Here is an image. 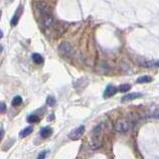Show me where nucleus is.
<instances>
[{"label": "nucleus", "instance_id": "obj_5", "mask_svg": "<svg viewBox=\"0 0 159 159\" xmlns=\"http://www.w3.org/2000/svg\"><path fill=\"white\" fill-rule=\"evenodd\" d=\"M84 132V126H81L79 127L75 128V129H74L72 132L70 133L69 136H70V138L72 140H78V139H80V138L83 136Z\"/></svg>", "mask_w": 159, "mask_h": 159}, {"label": "nucleus", "instance_id": "obj_13", "mask_svg": "<svg viewBox=\"0 0 159 159\" xmlns=\"http://www.w3.org/2000/svg\"><path fill=\"white\" fill-rule=\"evenodd\" d=\"M152 81V78L150 76H142L140 78H138L136 82L138 84H143V83H150Z\"/></svg>", "mask_w": 159, "mask_h": 159}, {"label": "nucleus", "instance_id": "obj_16", "mask_svg": "<svg viewBox=\"0 0 159 159\" xmlns=\"http://www.w3.org/2000/svg\"><path fill=\"white\" fill-rule=\"evenodd\" d=\"M21 103H22V97H21L17 96V97H15L14 99L12 100V106L13 107H18Z\"/></svg>", "mask_w": 159, "mask_h": 159}, {"label": "nucleus", "instance_id": "obj_10", "mask_svg": "<svg viewBox=\"0 0 159 159\" xmlns=\"http://www.w3.org/2000/svg\"><path fill=\"white\" fill-rule=\"evenodd\" d=\"M53 133V130H52V128L49 127V126H47V127H44L42 128V130H41V132H40V134H41V136L43 138H47V137H50L51 135H52Z\"/></svg>", "mask_w": 159, "mask_h": 159}, {"label": "nucleus", "instance_id": "obj_1", "mask_svg": "<svg viewBox=\"0 0 159 159\" xmlns=\"http://www.w3.org/2000/svg\"><path fill=\"white\" fill-rule=\"evenodd\" d=\"M103 124H99L94 128L93 130V135H92V139H91V147L93 149H97L99 147H100L101 141H103Z\"/></svg>", "mask_w": 159, "mask_h": 159}, {"label": "nucleus", "instance_id": "obj_18", "mask_svg": "<svg viewBox=\"0 0 159 159\" xmlns=\"http://www.w3.org/2000/svg\"><path fill=\"white\" fill-rule=\"evenodd\" d=\"M6 110H7V107H6V103H3V101H0V113H6Z\"/></svg>", "mask_w": 159, "mask_h": 159}, {"label": "nucleus", "instance_id": "obj_3", "mask_svg": "<svg viewBox=\"0 0 159 159\" xmlns=\"http://www.w3.org/2000/svg\"><path fill=\"white\" fill-rule=\"evenodd\" d=\"M132 126L131 121L127 119H119L116 123V130L119 133H126Z\"/></svg>", "mask_w": 159, "mask_h": 159}, {"label": "nucleus", "instance_id": "obj_14", "mask_svg": "<svg viewBox=\"0 0 159 159\" xmlns=\"http://www.w3.org/2000/svg\"><path fill=\"white\" fill-rule=\"evenodd\" d=\"M130 87H131V86L129 84H120L117 90L119 91L120 93H126L130 90Z\"/></svg>", "mask_w": 159, "mask_h": 159}, {"label": "nucleus", "instance_id": "obj_21", "mask_svg": "<svg viewBox=\"0 0 159 159\" xmlns=\"http://www.w3.org/2000/svg\"><path fill=\"white\" fill-rule=\"evenodd\" d=\"M2 37H3V33H2V31H1V30H0V39H1Z\"/></svg>", "mask_w": 159, "mask_h": 159}, {"label": "nucleus", "instance_id": "obj_20", "mask_svg": "<svg viewBox=\"0 0 159 159\" xmlns=\"http://www.w3.org/2000/svg\"><path fill=\"white\" fill-rule=\"evenodd\" d=\"M3 136H4V130H3V128H1V129H0V141L2 140Z\"/></svg>", "mask_w": 159, "mask_h": 159}, {"label": "nucleus", "instance_id": "obj_4", "mask_svg": "<svg viewBox=\"0 0 159 159\" xmlns=\"http://www.w3.org/2000/svg\"><path fill=\"white\" fill-rule=\"evenodd\" d=\"M34 5H35L36 10L39 12V14L41 16L47 15V14H51V8H50V6L47 4L46 2L36 1L35 3H34Z\"/></svg>", "mask_w": 159, "mask_h": 159}, {"label": "nucleus", "instance_id": "obj_12", "mask_svg": "<svg viewBox=\"0 0 159 159\" xmlns=\"http://www.w3.org/2000/svg\"><path fill=\"white\" fill-rule=\"evenodd\" d=\"M32 59L36 64H42L44 62V58L38 53H34L32 55Z\"/></svg>", "mask_w": 159, "mask_h": 159}, {"label": "nucleus", "instance_id": "obj_23", "mask_svg": "<svg viewBox=\"0 0 159 159\" xmlns=\"http://www.w3.org/2000/svg\"><path fill=\"white\" fill-rule=\"evenodd\" d=\"M1 15H2V12H1V10H0V19H1Z\"/></svg>", "mask_w": 159, "mask_h": 159}, {"label": "nucleus", "instance_id": "obj_15", "mask_svg": "<svg viewBox=\"0 0 159 159\" xmlns=\"http://www.w3.org/2000/svg\"><path fill=\"white\" fill-rule=\"evenodd\" d=\"M40 120V118L38 116H35V114H31V116H29L27 117V121L30 123H35V122H38Z\"/></svg>", "mask_w": 159, "mask_h": 159}, {"label": "nucleus", "instance_id": "obj_17", "mask_svg": "<svg viewBox=\"0 0 159 159\" xmlns=\"http://www.w3.org/2000/svg\"><path fill=\"white\" fill-rule=\"evenodd\" d=\"M47 104H48L49 107H54L56 104V99L54 97L49 96L47 97Z\"/></svg>", "mask_w": 159, "mask_h": 159}, {"label": "nucleus", "instance_id": "obj_8", "mask_svg": "<svg viewBox=\"0 0 159 159\" xmlns=\"http://www.w3.org/2000/svg\"><path fill=\"white\" fill-rule=\"evenodd\" d=\"M22 12H23V6L20 5L15 11V14H14V16H13V18L11 19V25L12 26H16L17 24H18L20 17H21V15H22Z\"/></svg>", "mask_w": 159, "mask_h": 159}, {"label": "nucleus", "instance_id": "obj_19", "mask_svg": "<svg viewBox=\"0 0 159 159\" xmlns=\"http://www.w3.org/2000/svg\"><path fill=\"white\" fill-rule=\"evenodd\" d=\"M47 154H48V151H42L41 153H40L38 155V157H37V159H45Z\"/></svg>", "mask_w": 159, "mask_h": 159}, {"label": "nucleus", "instance_id": "obj_9", "mask_svg": "<svg viewBox=\"0 0 159 159\" xmlns=\"http://www.w3.org/2000/svg\"><path fill=\"white\" fill-rule=\"evenodd\" d=\"M142 97V94H140V93L128 94H126L124 97H122L121 101H122V103H126V101H130V100H135V99H138V97Z\"/></svg>", "mask_w": 159, "mask_h": 159}, {"label": "nucleus", "instance_id": "obj_11", "mask_svg": "<svg viewBox=\"0 0 159 159\" xmlns=\"http://www.w3.org/2000/svg\"><path fill=\"white\" fill-rule=\"evenodd\" d=\"M33 129H34L33 126H28V127L24 128V129H23L21 132H20V137H26V136H28L30 133L33 132Z\"/></svg>", "mask_w": 159, "mask_h": 159}, {"label": "nucleus", "instance_id": "obj_6", "mask_svg": "<svg viewBox=\"0 0 159 159\" xmlns=\"http://www.w3.org/2000/svg\"><path fill=\"white\" fill-rule=\"evenodd\" d=\"M42 18V23L45 28H51L54 24V18L52 14H47V15H44L41 16Z\"/></svg>", "mask_w": 159, "mask_h": 159}, {"label": "nucleus", "instance_id": "obj_2", "mask_svg": "<svg viewBox=\"0 0 159 159\" xmlns=\"http://www.w3.org/2000/svg\"><path fill=\"white\" fill-rule=\"evenodd\" d=\"M59 54L62 57H71L73 56L74 54V49H73V46L71 45L69 42H62L60 44L59 46Z\"/></svg>", "mask_w": 159, "mask_h": 159}, {"label": "nucleus", "instance_id": "obj_7", "mask_svg": "<svg viewBox=\"0 0 159 159\" xmlns=\"http://www.w3.org/2000/svg\"><path fill=\"white\" fill-rule=\"evenodd\" d=\"M117 91L118 90L116 87L113 86V84H109L103 93V97H106V99H109V97H111L113 96H114V94L117 93Z\"/></svg>", "mask_w": 159, "mask_h": 159}, {"label": "nucleus", "instance_id": "obj_22", "mask_svg": "<svg viewBox=\"0 0 159 159\" xmlns=\"http://www.w3.org/2000/svg\"><path fill=\"white\" fill-rule=\"evenodd\" d=\"M2 50H3V48H2V46H1V45H0V53H1V52H2Z\"/></svg>", "mask_w": 159, "mask_h": 159}]
</instances>
